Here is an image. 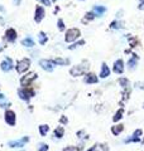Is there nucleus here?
<instances>
[{
  "mask_svg": "<svg viewBox=\"0 0 144 151\" xmlns=\"http://www.w3.org/2000/svg\"><path fill=\"white\" fill-rule=\"evenodd\" d=\"M81 34V32L79 29H76V28H72V29H68L66 33V37H65V39L67 43H71V42H75L77 38L80 37Z\"/></svg>",
  "mask_w": 144,
  "mask_h": 151,
  "instance_id": "obj_1",
  "label": "nucleus"
},
{
  "mask_svg": "<svg viewBox=\"0 0 144 151\" xmlns=\"http://www.w3.org/2000/svg\"><path fill=\"white\" fill-rule=\"evenodd\" d=\"M86 69H89V64H81V65H76V67L71 68L70 73L71 76H73V77H77V76H81L86 72Z\"/></svg>",
  "mask_w": 144,
  "mask_h": 151,
  "instance_id": "obj_2",
  "label": "nucleus"
},
{
  "mask_svg": "<svg viewBox=\"0 0 144 151\" xmlns=\"http://www.w3.org/2000/svg\"><path fill=\"white\" fill-rule=\"evenodd\" d=\"M29 67H31V60L28 58H24V59H22V60H19V62H18L17 70L19 73H24Z\"/></svg>",
  "mask_w": 144,
  "mask_h": 151,
  "instance_id": "obj_3",
  "label": "nucleus"
},
{
  "mask_svg": "<svg viewBox=\"0 0 144 151\" xmlns=\"http://www.w3.org/2000/svg\"><path fill=\"white\" fill-rule=\"evenodd\" d=\"M37 78V73L32 72V73H28L27 76H24V77L22 78V86H29L32 81H34V79Z\"/></svg>",
  "mask_w": 144,
  "mask_h": 151,
  "instance_id": "obj_4",
  "label": "nucleus"
},
{
  "mask_svg": "<svg viewBox=\"0 0 144 151\" xmlns=\"http://www.w3.org/2000/svg\"><path fill=\"white\" fill-rule=\"evenodd\" d=\"M39 65L41 67L47 70V72H52L55 68V65H53V60H48V59H42L41 62H39Z\"/></svg>",
  "mask_w": 144,
  "mask_h": 151,
  "instance_id": "obj_5",
  "label": "nucleus"
},
{
  "mask_svg": "<svg viewBox=\"0 0 144 151\" xmlns=\"http://www.w3.org/2000/svg\"><path fill=\"white\" fill-rule=\"evenodd\" d=\"M5 121H7V124L10 126L15 125V113H14V111L9 110L5 112Z\"/></svg>",
  "mask_w": 144,
  "mask_h": 151,
  "instance_id": "obj_6",
  "label": "nucleus"
},
{
  "mask_svg": "<svg viewBox=\"0 0 144 151\" xmlns=\"http://www.w3.org/2000/svg\"><path fill=\"white\" fill-rule=\"evenodd\" d=\"M44 15H46L44 9H43L42 6H37L36 8V13H34V20L37 23H39V22H42V19L44 18Z\"/></svg>",
  "mask_w": 144,
  "mask_h": 151,
  "instance_id": "obj_7",
  "label": "nucleus"
},
{
  "mask_svg": "<svg viewBox=\"0 0 144 151\" xmlns=\"http://www.w3.org/2000/svg\"><path fill=\"white\" fill-rule=\"evenodd\" d=\"M33 94H34V92H33L32 89H20V91H19V97L24 101H28Z\"/></svg>",
  "mask_w": 144,
  "mask_h": 151,
  "instance_id": "obj_8",
  "label": "nucleus"
},
{
  "mask_svg": "<svg viewBox=\"0 0 144 151\" xmlns=\"http://www.w3.org/2000/svg\"><path fill=\"white\" fill-rule=\"evenodd\" d=\"M5 39L8 42H14L17 39V32L13 29V28H9V29H7L5 32Z\"/></svg>",
  "mask_w": 144,
  "mask_h": 151,
  "instance_id": "obj_9",
  "label": "nucleus"
},
{
  "mask_svg": "<svg viewBox=\"0 0 144 151\" xmlns=\"http://www.w3.org/2000/svg\"><path fill=\"white\" fill-rule=\"evenodd\" d=\"M13 68V62H12V59L10 58H5L1 62V69L4 70V72H9Z\"/></svg>",
  "mask_w": 144,
  "mask_h": 151,
  "instance_id": "obj_10",
  "label": "nucleus"
},
{
  "mask_svg": "<svg viewBox=\"0 0 144 151\" xmlns=\"http://www.w3.org/2000/svg\"><path fill=\"white\" fill-rule=\"evenodd\" d=\"M114 72L119 73V74H121L124 72V62L121 59H118L116 62L114 63Z\"/></svg>",
  "mask_w": 144,
  "mask_h": 151,
  "instance_id": "obj_11",
  "label": "nucleus"
},
{
  "mask_svg": "<svg viewBox=\"0 0 144 151\" xmlns=\"http://www.w3.org/2000/svg\"><path fill=\"white\" fill-rule=\"evenodd\" d=\"M28 141H29V139L25 136V137H23V140H20V141H10L9 146H10V147H23L24 144L28 142Z\"/></svg>",
  "mask_w": 144,
  "mask_h": 151,
  "instance_id": "obj_12",
  "label": "nucleus"
},
{
  "mask_svg": "<svg viewBox=\"0 0 144 151\" xmlns=\"http://www.w3.org/2000/svg\"><path fill=\"white\" fill-rule=\"evenodd\" d=\"M140 135H142V130H137L130 139H127L125 140V142H138V141L140 140V137H139Z\"/></svg>",
  "mask_w": 144,
  "mask_h": 151,
  "instance_id": "obj_13",
  "label": "nucleus"
},
{
  "mask_svg": "<svg viewBox=\"0 0 144 151\" xmlns=\"http://www.w3.org/2000/svg\"><path fill=\"white\" fill-rule=\"evenodd\" d=\"M109 74H110L109 67L105 63H103V65H101V72H100V77H101V78H106Z\"/></svg>",
  "mask_w": 144,
  "mask_h": 151,
  "instance_id": "obj_14",
  "label": "nucleus"
},
{
  "mask_svg": "<svg viewBox=\"0 0 144 151\" xmlns=\"http://www.w3.org/2000/svg\"><path fill=\"white\" fill-rule=\"evenodd\" d=\"M85 82H86V83H89V84H91V83H96V82H97V77H96L94 73H89V74L85 77Z\"/></svg>",
  "mask_w": 144,
  "mask_h": 151,
  "instance_id": "obj_15",
  "label": "nucleus"
},
{
  "mask_svg": "<svg viewBox=\"0 0 144 151\" xmlns=\"http://www.w3.org/2000/svg\"><path fill=\"white\" fill-rule=\"evenodd\" d=\"M137 64H138V57L135 54H133L132 58L128 60V65H129V68H130V69H134Z\"/></svg>",
  "mask_w": 144,
  "mask_h": 151,
  "instance_id": "obj_16",
  "label": "nucleus"
},
{
  "mask_svg": "<svg viewBox=\"0 0 144 151\" xmlns=\"http://www.w3.org/2000/svg\"><path fill=\"white\" fill-rule=\"evenodd\" d=\"M94 13H95V15H97V17H101L103 14L106 12V8L105 6H100V5H96L95 8H94V10H92Z\"/></svg>",
  "mask_w": 144,
  "mask_h": 151,
  "instance_id": "obj_17",
  "label": "nucleus"
},
{
  "mask_svg": "<svg viewBox=\"0 0 144 151\" xmlns=\"http://www.w3.org/2000/svg\"><path fill=\"white\" fill-rule=\"evenodd\" d=\"M22 44L24 47H28V48H32V47H34V42H33L32 38L28 37V38H25V39L22 40Z\"/></svg>",
  "mask_w": 144,
  "mask_h": 151,
  "instance_id": "obj_18",
  "label": "nucleus"
},
{
  "mask_svg": "<svg viewBox=\"0 0 144 151\" xmlns=\"http://www.w3.org/2000/svg\"><path fill=\"white\" fill-rule=\"evenodd\" d=\"M63 134H65V130H63V127H57V129L55 130V136L56 137H58V139H61L62 136H63Z\"/></svg>",
  "mask_w": 144,
  "mask_h": 151,
  "instance_id": "obj_19",
  "label": "nucleus"
},
{
  "mask_svg": "<svg viewBox=\"0 0 144 151\" xmlns=\"http://www.w3.org/2000/svg\"><path fill=\"white\" fill-rule=\"evenodd\" d=\"M123 129H124V126L123 125H118V126H113V129H111V132L114 135H119L120 132L123 131Z\"/></svg>",
  "mask_w": 144,
  "mask_h": 151,
  "instance_id": "obj_20",
  "label": "nucleus"
},
{
  "mask_svg": "<svg viewBox=\"0 0 144 151\" xmlns=\"http://www.w3.org/2000/svg\"><path fill=\"white\" fill-rule=\"evenodd\" d=\"M38 40H39L41 44H46L47 43V35L43 32H39V34H38Z\"/></svg>",
  "mask_w": 144,
  "mask_h": 151,
  "instance_id": "obj_21",
  "label": "nucleus"
},
{
  "mask_svg": "<svg viewBox=\"0 0 144 151\" xmlns=\"http://www.w3.org/2000/svg\"><path fill=\"white\" fill-rule=\"evenodd\" d=\"M67 62H68V60L67 59H63V58H55L53 59V63H56V64H58V65H65V64H67Z\"/></svg>",
  "mask_w": 144,
  "mask_h": 151,
  "instance_id": "obj_22",
  "label": "nucleus"
},
{
  "mask_svg": "<svg viewBox=\"0 0 144 151\" xmlns=\"http://www.w3.org/2000/svg\"><path fill=\"white\" fill-rule=\"evenodd\" d=\"M48 130H49V127H48L47 125H41V126H39V132H41L42 136H46L47 132H48Z\"/></svg>",
  "mask_w": 144,
  "mask_h": 151,
  "instance_id": "obj_23",
  "label": "nucleus"
},
{
  "mask_svg": "<svg viewBox=\"0 0 144 151\" xmlns=\"http://www.w3.org/2000/svg\"><path fill=\"white\" fill-rule=\"evenodd\" d=\"M123 23L121 22H113L111 23V25H110V28L111 29H120V28H123Z\"/></svg>",
  "mask_w": 144,
  "mask_h": 151,
  "instance_id": "obj_24",
  "label": "nucleus"
},
{
  "mask_svg": "<svg viewBox=\"0 0 144 151\" xmlns=\"http://www.w3.org/2000/svg\"><path fill=\"white\" fill-rule=\"evenodd\" d=\"M123 113H124V110H123V108H120V110H119L116 113H115V116H114V121H115V122L119 121V120L123 117Z\"/></svg>",
  "mask_w": 144,
  "mask_h": 151,
  "instance_id": "obj_25",
  "label": "nucleus"
},
{
  "mask_svg": "<svg viewBox=\"0 0 144 151\" xmlns=\"http://www.w3.org/2000/svg\"><path fill=\"white\" fill-rule=\"evenodd\" d=\"M119 83H120V86H123L124 88H125L128 84H129V81H128L127 78H120V79H119Z\"/></svg>",
  "mask_w": 144,
  "mask_h": 151,
  "instance_id": "obj_26",
  "label": "nucleus"
},
{
  "mask_svg": "<svg viewBox=\"0 0 144 151\" xmlns=\"http://www.w3.org/2000/svg\"><path fill=\"white\" fill-rule=\"evenodd\" d=\"M94 18H95V13L94 12H90V13L86 14V19H87V20H92Z\"/></svg>",
  "mask_w": 144,
  "mask_h": 151,
  "instance_id": "obj_27",
  "label": "nucleus"
},
{
  "mask_svg": "<svg viewBox=\"0 0 144 151\" xmlns=\"http://www.w3.org/2000/svg\"><path fill=\"white\" fill-rule=\"evenodd\" d=\"M58 29L60 30H63L65 29V23H63L62 19H58Z\"/></svg>",
  "mask_w": 144,
  "mask_h": 151,
  "instance_id": "obj_28",
  "label": "nucleus"
},
{
  "mask_svg": "<svg viewBox=\"0 0 144 151\" xmlns=\"http://www.w3.org/2000/svg\"><path fill=\"white\" fill-rule=\"evenodd\" d=\"M48 150V146L46 144H41L39 147H38V151H47Z\"/></svg>",
  "mask_w": 144,
  "mask_h": 151,
  "instance_id": "obj_29",
  "label": "nucleus"
},
{
  "mask_svg": "<svg viewBox=\"0 0 144 151\" xmlns=\"http://www.w3.org/2000/svg\"><path fill=\"white\" fill-rule=\"evenodd\" d=\"M84 43H85V42H84V40H80V42H79V43H75L73 45H71V47H70V49H75V48H76V47H79V45H82Z\"/></svg>",
  "mask_w": 144,
  "mask_h": 151,
  "instance_id": "obj_30",
  "label": "nucleus"
},
{
  "mask_svg": "<svg viewBox=\"0 0 144 151\" xmlns=\"http://www.w3.org/2000/svg\"><path fill=\"white\" fill-rule=\"evenodd\" d=\"M39 1H41L42 4H44V5H47V6H49L51 3H52V0H39Z\"/></svg>",
  "mask_w": 144,
  "mask_h": 151,
  "instance_id": "obj_31",
  "label": "nucleus"
},
{
  "mask_svg": "<svg viewBox=\"0 0 144 151\" xmlns=\"http://www.w3.org/2000/svg\"><path fill=\"white\" fill-rule=\"evenodd\" d=\"M13 1H14V5H20L22 0H13Z\"/></svg>",
  "mask_w": 144,
  "mask_h": 151,
  "instance_id": "obj_32",
  "label": "nucleus"
},
{
  "mask_svg": "<svg viewBox=\"0 0 144 151\" xmlns=\"http://www.w3.org/2000/svg\"><path fill=\"white\" fill-rule=\"evenodd\" d=\"M65 151H79V150H77V149H72V147H71V149H66Z\"/></svg>",
  "mask_w": 144,
  "mask_h": 151,
  "instance_id": "obj_33",
  "label": "nucleus"
},
{
  "mask_svg": "<svg viewBox=\"0 0 144 151\" xmlns=\"http://www.w3.org/2000/svg\"><path fill=\"white\" fill-rule=\"evenodd\" d=\"M139 4H140V8H143V6H144V0H140V1H139Z\"/></svg>",
  "mask_w": 144,
  "mask_h": 151,
  "instance_id": "obj_34",
  "label": "nucleus"
},
{
  "mask_svg": "<svg viewBox=\"0 0 144 151\" xmlns=\"http://www.w3.org/2000/svg\"><path fill=\"white\" fill-rule=\"evenodd\" d=\"M52 1H57V0H52Z\"/></svg>",
  "mask_w": 144,
  "mask_h": 151,
  "instance_id": "obj_35",
  "label": "nucleus"
}]
</instances>
